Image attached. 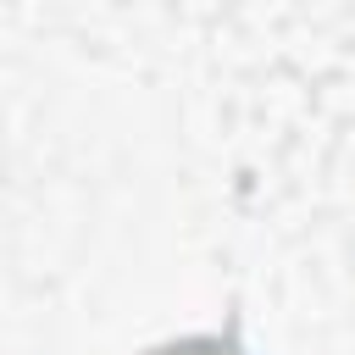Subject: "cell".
Masks as SVG:
<instances>
[{
	"label": "cell",
	"mask_w": 355,
	"mask_h": 355,
	"mask_svg": "<svg viewBox=\"0 0 355 355\" xmlns=\"http://www.w3.org/2000/svg\"><path fill=\"white\" fill-rule=\"evenodd\" d=\"M144 355H250V349H244L239 333L227 327V333H189V338L155 344V349H144Z\"/></svg>",
	"instance_id": "1"
}]
</instances>
